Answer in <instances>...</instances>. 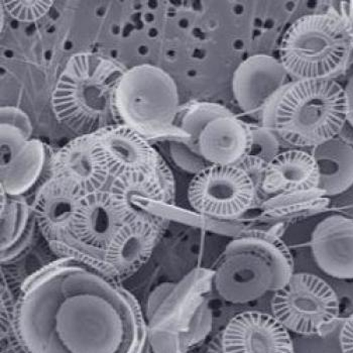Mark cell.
Listing matches in <instances>:
<instances>
[{"instance_id": "30bf717a", "label": "cell", "mask_w": 353, "mask_h": 353, "mask_svg": "<svg viewBox=\"0 0 353 353\" xmlns=\"http://www.w3.org/2000/svg\"><path fill=\"white\" fill-rule=\"evenodd\" d=\"M292 82L279 59L254 54L233 74V95L246 114L267 124L276 101Z\"/></svg>"}, {"instance_id": "603a6c76", "label": "cell", "mask_w": 353, "mask_h": 353, "mask_svg": "<svg viewBox=\"0 0 353 353\" xmlns=\"http://www.w3.org/2000/svg\"><path fill=\"white\" fill-rule=\"evenodd\" d=\"M225 250L250 252L263 259L274 274L276 292L284 288L294 276L291 252L284 241L267 231L252 230L243 233L230 241Z\"/></svg>"}, {"instance_id": "7402d4cb", "label": "cell", "mask_w": 353, "mask_h": 353, "mask_svg": "<svg viewBox=\"0 0 353 353\" xmlns=\"http://www.w3.org/2000/svg\"><path fill=\"white\" fill-rule=\"evenodd\" d=\"M319 171L318 192L337 196L353 185V147L339 137L313 148L311 152Z\"/></svg>"}, {"instance_id": "8992f818", "label": "cell", "mask_w": 353, "mask_h": 353, "mask_svg": "<svg viewBox=\"0 0 353 353\" xmlns=\"http://www.w3.org/2000/svg\"><path fill=\"white\" fill-rule=\"evenodd\" d=\"M178 88L173 78L160 67L139 65L126 70L114 96L119 123L145 139L174 136L186 141L176 126L180 111Z\"/></svg>"}, {"instance_id": "3957f363", "label": "cell", "mask_w": 353, "mask_h": 353, "mask_svg": "<svg viewBox=\"0 0 353 353\" xmlns=\"http://www.w3.org/2000/svg\"><path fill=\"white\" fill-rule=\"evenodd\" d=\"M213 271L197 269L181 282L165 283L150 293L145 321L154 353H187L212 329L206 294Z\"/></svg>"}, {"instance_id": "7a4b0ae2", "label": "cell", "mask_w": 353, "mask_h": 353, "mask_svg": "<svg viewBox=\"0 0 353 353\" xmlns=\"http://www.w3.org/2000/svg\"><path fill=\"white\" fill-rule=\"evenodd\" d=\"M121 63L94 53L69 59L54 88L52 105L59 123L78 136L119 123L114 96L126 72Z\"/></svg>"}, {"instance_id": "6da1fadb", "label": "cell", "mask_w": 353, "mask_h": 353, "mask_svg": "<svg viewBox=\"0 0 353 353\" xmlns=\"http://www.w3.org/2000/svg\"><path fill=\"white\" fill-rule=\"evenodd\" d=\"M1 315L23 353H154L137 298L79 259H56L30 274Z\"/></svg>"}, {"instance_id": "4fadbf2b", "label": "cell", "mask_w": 353, "mask_h": 353, "mask_svg": "<svg viewBox=\"0 0 353 353\" xmlns=\"http://www.w3.org/2000/svg\"><path fill=\"white\" fill-rule=\"evenodd\" d=\"M206 353H295L289 331L274 316L256 311L239 314Z\"/></svg>"}, {"instance_id": "2e32d148", "label": "cell", "mask_w": 353, "mask_h": 353, "mask_svg": "<svg viewBox=\"0 0 353 353\" xmlns=\"http://www.w3.org/2000/svg\"><path fill=\"white\" fill-rule=\"evenodd\" d=\"M84 194L64 179L49 176L39 187L32 202L41 236L52 252L68 236Z\"/></svg>"}, {"instance_id": "9c48e42d", "label": "cell", "mask_w": 353, "mask_h": 353, "mask_svg": "<svg viewBox=\"0 0 353 353\" xmlns=\"http://www.w3.org/2000/svg\"><path fill=\"white\" fill-rule=\"evenodd\" d=\"M256 191V182L243 168L211 165L192 179L188 200L199 214L233 219L252 206Z\"/></svg>"}, {"instance_id": "4316f807", "label": "cell", "mask_w": 353, "mask_h": 353, "mask_svg": "<svg viewBox=\"0 0 353 353\" xmlns=\"http://www.w3.org/2000/svg\"><path fill=\"white\" fill-rule=\"evenodd\" d=\"M170 154L174 163L183 171L197 175L200 172L211 165L199 154L194 152L183 141H173L170 143Z\"/></svg>"}, {"instance_id": "484cf974", "label": "cell", "mask_w": 353, "mask_h": 353, "mask_svg": "<svg viewBox=\"0 0 353 353\" xmlns=\"http://www.w3.org/2000/svg\"><path fill=\"white\" fill-rule=\"evenodd\" d=\"M53 1H34V0H23V1H1L2 8H6L8 14L23 23H32L38 21L51 10Z\"/></svg>"}, {"instance_id": "e0dca14e", "label": "cell", "mask_w": 353, "mask_h": 353, "mask_svg": "<svg viewBox=\"0 0 353 353\" xmlns=\"http://www.w3.org/2000/svg\"><path fill=\"white\" fill-rule=\"evenodd\" d=\"M95 136L108 158L113 178L124 172L170 170L149 139L125 124H112L95 132Z\"/></svg>"}, {"instance_id": "8fae6325", "label": "cell", "mask_w": 353, "mask_h": 353, "mask_svg": "<svg viewBox=\"0 0 353 353\" xmlns=\"http://www.w3.org/2000/svg\"><path fill=\"white\" fill-rule=\"evenodd\" d=\"M169 223L148 210L128 220L106 250L100 270L121 283L136 274L149 261Z\"/></svg>"}, {"instance_id": "d6986e66", "label": "cell", "mask_w": 353, "mask_h": 353, "mask_svg": "<svg viewBox=\"0 0 353 353\" xmlns=\"http://www.w3.org/2000/svg\"><path fill=\"white\" fill-rule=\"evenodd\" d=\"M319 171L311 152L289 150L268 165L261 188L268 194L310 193L318 191Z\"/></svg>"}, {"instance_id": "d4e9b609", "label": "cell", "mask_w": 353, "mask_h": 353, "mask_svg": "<svg viewBox=\"0 0 353 353\" xmlns=\"http://www.w3.org/2000/svg\"><path fill=\"white\" fill-rule=\"evenodd\" d=\"M250 148L248 154L239 167L248 172L261 188L263 174L268 165L280 154V143L278 137L268 128H256L250 125Z\"/></svg>"}, {"instance_id": "ac0fdd59", "label": "cell", "mask_w": 353, "mask_h": 353, "mask_svg": "<svg viewBox=\"0 0 353 353\" xmlns=\"http://www.w3.org/2000/svg\"><path fill=\"white\" fill-rule=\"evenodd\" d=\"M311 250L321 271L341 280L353 279V220L332 215L312 233Z\"/></svg>"}, {"instance_id": "4dcf8cb0", "label": "cell", "mask_w": 353, "mask_h": 353, "mask_svg": "<svg viewBox=\"0 0 353 353\" xmlns=\"http://www.w3.org/2000/svg\"><path fill=\"white\" fill-rule=\"evenodd\" d=\"M348 12H350V25H352L353 28V1L350 2V6H348Z\"/></svg>"}, {"instance_id": "83f0119b", "label": "cell", "mask_w": 353, "mask_h": 353, "mask_svg": "<svg viewBox=\"0 0 353 353\" xmlns=\"http://www.w3.org/2000/svg\"><path fill=\"white\" fill-rule=\"evenodd\" d=\"M0 124L12 126L21 130L28 139H32V125L27 113L14 106H2L0 109Z\"/></svg>"}, {"instance_id": "f1b7e54d", "label": "cell", "mask_w": 353, "mask_h": 353, "mask_svg": "<svg viewBox=\"0 0 353 353\" xmlns=\"http://www.w3.org/2000/svg\"><path fill=\"white\" fill-rule=\"evenodd\" d=\"M339 342L342 353H353V314L347 318L342 326Z\"/></svg>"}, {"instance_id": "5bb4252c", "label": "cell", "mask_w": 353, "mask_h": 353, "mask_svg": "<svg viewBox=\"0 0 353 353\" xmlns=\"http://www.w3.org/2000/svg\"><path fill=\"white\" fill-rule=\"evenodd\" d=\"M50 176L64 179L84 195L108 190L113 176L95 134L78 136L54 152Z\"/></svg>"}, {"instance_id": "f546056e", "label": "cell", "mask_w": 353, "mask_h": 353, "mask_svg": "<svg viewBox=\"0 0 353 353\" xmlns=\"http://www.w3.org/2000/svg\"><path fill=\"white\" fill-rule=\"evenodd\" d=\"M346 101V117L347 123L353 128V73L348 78L345 86L343 87Z\"/></svg>"}, {"instance_id": "44dd1931", "label": "cell", "mask_w": 353, "mask_h": 353, "mask_svg": "<svg viewBox=\"0 0 353 353\" xmlns=\"http://www.w3.org/2000/svg\"><path fill=\"white\" fill-rule=\"evenodd\" d=\"M250 124L235 117L215 119L199 139V152L210 165H239L250 148Z\"/></svg>"}, {"instance_id": "ba28073f", "label": "cell", "mask_w": 353, "mask_h": 353, "mask_svg": "<svg viewBox=\"0 0 353 353\" xmlns=\"http://www.w3.org/2000/svg\"><path fill=\"white\" fill-rule=\"evenodd\" d=\"M272 311L287 330L314 335L339 317L340 303L334 290L319 276L294 274L274 294Z\"/></svg>"}, {"instance_id": "9a60e30c", "label": "cell", "mask_w": 353, "mask_h": 353, "mask_svg": "<svg viewBox=\"0 0 353 353\" xmlns=\"http://www.w3.org/2000/svg\"><path fill=\"white\" fill-rule=\"evenodd\" d=\"M212 288L222 300L246 304L276 292L274 274L259 256L250 252H228L213 270Z\"/></svg>"}, {"instance_id": "5b68a950", "label": "cell", "mask_w": 353, "mask_h": 353, "mask_svg": "<svg viewBox=\"0 0 353 353\" xmlns=\"http://www.w3.org/2000/svg\"><path fill=\"white\" fill-rule=\"evenodd\" d=\"M280 62L296 80H334L353 56V28L334 12L300 17L285 30Z\"/></svg>"}, {"instance_id": "ffe728a7", "label": "cell", "mask_w": 353, "mask_h": 353, "mask_svg": "<svg viewBox=\"0 0 353 353\" xmlns=\"http://www.w3.org/2000/svg\"><path fill=\"white\" fill-rule=\"evenodd\" d=\"M0 221L1 263L12 265L28 254L38 228L32 202L26 196L8 195L1 191Z\"/></svg>"}, {"instance_id": "cb8c5ba5", "label": "cell", "mask_w": 353, "mask_h": 353, "mask_svg": "<svg viewBox=\"0 0 353 353\" xmlns=\"http://www.w3.org/2000/svg\"><path fill=\"white\" fill-rule=\"evenodd\" d=\"M230 117L234 115L230 109L220 104L190 102L188 105L180 108L176 121H179V130L186 136V141H183L194 152L200 154L199 139L205 128L215 119Z\"/></svg>"}, {"instance_id": "277c9868", "label": "cell", "mask_w": 353, "mask_h": 353, "mask_svg": "<svg viewBox=\"0 0 353 353\" xmlns=\"http://www.w3.org/2000/svg\"><path fill=\"white\" fill-rule=\"evenodd\" d=\"M344 89L335 80H296L285 88L265 124L283 141L315 148L339 136L345 124Z\"/></svg>"}, {"instance_id": "7c38bea8", "label": "cell", "mask_w": 353, "mask_h": 353, "mask_svg": "<svg viewBox=\"0 0 353 353\" xmlns=\"http://www.w3.org/2000/svg\"><path fill=\"white\" fill-rule=\"evenodd\" d=\"M54 152L39 139H28L21 130L0 124V190L26 196L50 167Z\"/></svg>"}, {"instance_id": "52a82bcc", "label": "cell", "mask_w": 353, "mask_h": 353, "mask_svg": "<svg viewBox=\"0 0 353 353\" xmlns=\"http://www.w3.org/2000/svg\"><path fill=\"white\" fill-rule=\"evenodd\" d=\"M143 211L125 210L108 190L85 195L68 236L57 248L54 256L79 259L100 270L106 250L124 224Z\"/></svg>"}]
</instances>
